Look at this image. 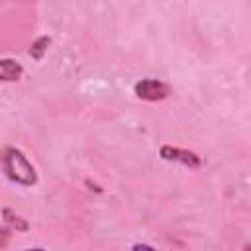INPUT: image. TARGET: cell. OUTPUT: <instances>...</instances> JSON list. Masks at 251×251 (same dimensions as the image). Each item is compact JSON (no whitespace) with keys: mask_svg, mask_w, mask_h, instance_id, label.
<instances>
[{"mask_svg":"<svg viewBox=\"0 0 251 251\" xmlns=\"http://www.w3.org/2000/svg\"><path fill=\"white\" fill-rule=\"evenodd\" d=\"M0 165L4 175L20 184V186H35L37 184V173L31 161L25 157V153L18 147H4L0 153Z\"/></svg>","mask_w":251,"mask_h":251,"instance_id":"1","label":"cell"},{"mask_svg":"<svg viewBox=\"0 0 251 251\" xmlns=\"http://www.w3.org/2000/svg\"><path fill=\"white\" fill-rule=\"evenodd\" d=\"M133 94L145 102H161L173 94V88L159 78H141L133 84Z\"/></svg>","mask_w":251,"mask_h":251,"instance_id":"2","label":"cell"},{"mask_svg":"<svg viewBox=\"0 0 251 251\" xmlns=\"http://www.w3.org/2000/svg\"><path fill=\"white\" fill-rule=\"evenodd\" d=\"M159 157L163 161H171V163H178L190 169H198L202 167V159L198 157V153L182 149V147H175V145H161L159 149Z\"/></svg>","mask_w":251,"mask_h":251,"instance_id":"3","label":"cell"},{"mask_svg":"<svg viewBox=\"0 0 251 251\" xmlns=\"http://www.w3.org/2000/svg\"><path fill=\"white\" fill-rule=\"evenodd\" d=\"M24 75V67L20 61L4 57L0 59V80L2 82H18Z\"/></svg>","mask_w":251,"mask_h":251,"instance_id":"4","label":"cell"},{"mask_svg":"<svg viewBox=\"0 0 251 251\" xmlns=\"http://www.w3.org/2000/svg\"><path fill=\"white\" fill-rule=\"evenodd\" d=\"M2 220L6 222V226L10 229H16V231H27L29 229V224L22 216H18L12 208H2Z\"/></svg>","mask_w":251,"mask_h":251,"instance_id":"5","label":"cell"},{"mask_svg":"<svg viewBox=\"0 0 251 251\" xmlns=\"http://www.w3.org/2000/svg\"><path fill=\"white\" fill-rule=\"evenodd\" d=\"M49 43H51V37H49V35H39V37L29 45V57L35 59V61H41L43 55H45V51H47V47H49Z\"/></svg>","mask_w":251,"mask_h":251,"instance_id":"6","label":"cell"},{"mask_svg":"<svg viewBox=\"0 0 251 251\" xmlns=\"http://www.w3.org/2000/svg\"><path fill=\"white\" fill-rule=\"evenodd\" d=\"M133 249H153V245H145V243H137V245H133Z\"/></svg>","mask_w":251,"mask_h":251,"instance_id":"7","label":"cell"}]
</instances>
